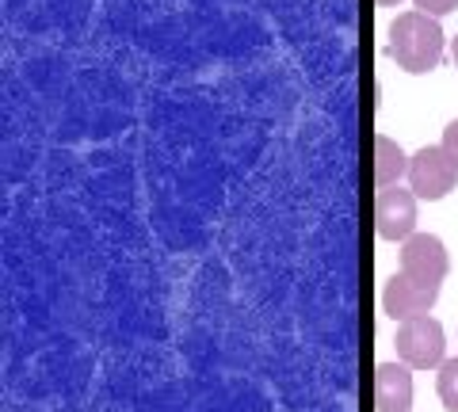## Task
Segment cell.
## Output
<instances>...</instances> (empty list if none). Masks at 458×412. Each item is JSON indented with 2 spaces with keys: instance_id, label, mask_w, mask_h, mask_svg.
I'll use <instances>...</instances> for the list:
<instances>
[{
  "instance_id": "obj_1",
  "label": "cell",
  "mask_w": 458,
  "mask_h": 412,
  "mask_svg": "<svg viewBox=\"0 0 458 412\" xmlns=\"http://www.w3.org/2000/svg\"><path fill=\"white\" fill-rule=\"evenodd\" d=\"M386 54L397 62V69L420 77V73H432L443 62V31L432 16L424 12H405L397 16L390 27V42H386Z\"/></svg>"
},
{
  "instance_id": "obj_2",
  "label": "cell",
  "mask_w": 458,
  "mask_h": 412,
  "mask_svg": "<svg viewBox=\"0 0 458 412\" xmlns=\"http://www.w3.org/2000/svg\"><path fill=\"white\" fill-rule=\"evenodd\" d=\"M397 355L401 363L412 366V371H432V366H443V324L436 317H412V321H401L397 329Z\"/></svg>"
},
{
  "instance_id": "obj_3",
  "label": "cell",
  "mask_w": 458,
  "mask_h": 412,
  "mask_svg": "<svg viewBox=\"0 0 458 412\" xmlns=\"http://www.w3.org/2000/svg\"><path fill=\"white\" fill-rule=\"evenodd\" d=\"M458 183V168L447 157L443 146H424L420 153H412L409 161V191L424 198V203H436V198L451 195Z\"/></svg>"
},
{
  "instance_id": "obj_4",
  "label": "cell",
  "mask_w": 458,
  "mask_h": 412,
  "mask_svg": "<svg viewBox=\"0 0 458 412\" xmlns=\"http://www.w3.org/2000/svg\"><path fill=\"white\" fill-rule=\"evenodd\" d=\"M412 230H417V195L405 188H378L375 233L382 240H409Z\"/></svg>"
},
{
  "instance_id": "obj_5",
  "label": "cell",
  "mask_w": 458,
  "mask_h": 412,
  "mask_svg": "<svg viewBox=\"0 0 458 412\" xmlns=\"http://www.w3.org/2000/svg\"><path fill=\"white\" fill-rule=\"evenodd\" d=\"M401 272L428 282V287H439L443 279L451 272V260H447V248L443 240L432 237V233H412L401 248Z\"/></svg>"
},
{
  "instance_id": "obj_6",
  "label": "cell",
  "mask_w": 458,
  "mask_h": 412,
  "mask_svg": "<svg viewBox=\"0 0 458 412\" xmlns=\"http://www.w3.org/2000/svg\"><path fill=\"white\" fill-rule=\"evenodd\" d=\"M436 298H439V287H428V282L397 272L382 290V309L394 321H412V317H428V309L436 306Z\"/></svg>"
},
{
  "instance_id": "obj_7",
  "label": "cell",
  "mask_w": 458,
  "mask_h": 412,
  "mask_svg": "<svg viewBox=\"0 0 458 412\" xmlns=\"http://www.w3.org/2000/svg\"><path fill=\"white\" fill-rule=\"evenodd\" d=\"M412 405V374L405 363H378L375 371V408L378 412H409Z\"/></svg>"
},
{
  "instance_id": "obj_8",
  "label": "cell",
  "mask_w": 458,
  "mask_h": 412,
  "mask_svg": "<svg viewBox=\"0 0 458 412\" xmlns=\"http://www.w3.org/2000/svg\"><path fill=\"white\" fill-rule=\"evenodd\" d=\"M409 161L412 157H405V149L394 138H386V134L375 138V183L378 188H397V180L409 176Z\"/></svg>"
},
{
  "instance_id": "obj_9",
  "label": "cell",
  "mask_w": 458,
  "mask_h": 412,
  "mask_svg": "<svg viewBox=\"0 0 458 412\" xmlns=\"http://www.w3.org/2000/svg\"><path fill=\"white\" fill-rule=\"evenodd\" d=\"M436 390H439L443 408H447V412H458V359H447V363L439 366Z\"/></svg>"
},
{
  "instance_id": "obj_10",
  "label": "cell",
  "mask_w": 458,
  "mask_h": 412,
  "mask_svg": "<svg viewBox=\"0 0 458 412\" xmlns=\"http://www.w3.org/2000/svg\"><path fill=\"white\" fill-rule=\"evenodd\" d=\"M454 8H458V0H417V12H424V16H432V20L451 16Z\"/></svg>"
},
{
  "instance_id": "obj_11",
  "label": "cell",
  "mask_w": 458,
  "mask_h": 412,
  "mask_svg": "<svg viewBox=\"0 0 458 412\" xmlns=\"http://www.w3.org/2000/svg\"><path fill=\"white\" fill-rule=\"evenodd\" d=\"M443 149H447V157H451L454 168H458V119L447 122V130H443Z\"/></svg>"
},
{
  "instance_id": "obj_12",
  "label": "cell",
  "mask_w": 458,
  "mask_h": 412,
  "mask_svg": "<svg viewBox=\"0 0 458 412\" xmlns=\"http://www.w3.org/2000/svg\"><path fill=\"white\" fill-rule=\"evenodd\" d=\"M378 4H386V8H390V4H401V0H378Z\"/></svg>"
},
{
  "instance_id": "obj_13",
  "label": "cell",
  "mask_w": 458,
  "mask_h": 412,
  "mask_svg": "<svg viewBox=\"0 0 458 412\" xmlns=\"http://www.w3.org/2000/svg\"><path fill=\"white\" fill-rule=\"evenodd\" d=\"M451 54H454V65H458V38H454V50Z\"/></svg>"
}]
</instances>
